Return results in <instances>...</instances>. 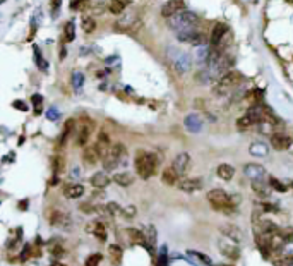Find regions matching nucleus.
Instances as JSON below:
<instances>
[{"instance_id":"f257e3e1","label":"nucleus","mask_w":293,"mask_h":266,"mask_svg":"<svg viewBox=\"0 0 293 266\" xmlns=\"http://www.w3.org/2000/svg\"><path fill=\"white\" fill-rule=\"evenodd\" d=\"M208 201H209V204L214 208V210L233 211V210H237V206L240 204L242 198H240V194H237V193L228 194L227 191H223V189H213L208 193Z\"/></svg>"},{"instance_id":"f03ea898","label":"nucleus","mask_w":293,"mask_h":266,"mask_svg":"<svg viewBox=\"0 0 293 266\" xmlns=\"http://www.w3.org/2000/svg\"><path fill=\"white\" fill-rule=\"evenodd\" d=\"M156 168H158V158L154 153L141 150L139 153L136 155V170L141 179L147 180L149 177H153Z\"/></svg>"},{"instance_id":"7ed1b4c3","label":"nucleus","mask_w":293,"mask_h":266,"mask_svg":"<svg viewBox=\"0 0 293 266\" xmlns=\"http://www.w3.org/2000/svg\"><path fill=\"white\" fill-rule=\"evenodd\" d=\"M168 26H170L175 33L187 31V29H197V26H199V18L192 11H180L168 19Z\"/></svg>"},{"instance_id":"20e7f679","label":"nucleus","mask_w":293,"mask_h":266,"mask_svg":"<svg viewBox=\"0 0 293 266\" xmlns=\"http://www.w3.org/2000/svg\"><path fill=\"white\" fill-rule=\"evenodd\" d=\"M167 57H168V60H170L171 67H173L178 74H185V72H188V70H190L192 59H190V55H188L187 52L177 48V46H168V48H167Z\"/></svg>"},{"instance_id":"39448f33","label":"nucleus","mask_w":293,"mask_h":266,"mask_svg":"<svg viewBox=\"0 0 293 266\" xmlns=\"http://www.w3.org/2000/svg\"><path fill=\"white\" fill-rule=\"evenodd\" d=\"M242 83V74L237 72V70H230L227 72L220 81H216V86H214V95L218 96H225L228 95L230 91H233L235 88Z\"/></svg>"},{"instance_id":"423d86ee","label":"nucleus","mask_w":293,"mask_h":266,"mask_svg":"<svg viewBox=\"0 0 293 266\" xmlns=\"http://www.w3.org/2000/svg\"><path fill=\"white\" fill-rule=\"evenodd\" d=\"M126 156H127V150L122 143L112 144V148L108 150V153H106L102 160L103 168H105V170H115V168L122 163V160H126Z\"/></svg>"},{"instance_id":"0eeeda50","label":"nucleus","mask_w":293,"mask_h":266,"mask_svg":"<svg viewBox=\"0 0 293 266\" xmlns=\"http://www.w3.org/2000/svg\"><path fill=\"white\" fill-rule=\"evenodd\" d=\"M177 40L182 43H188V45H192V46H199V45H203L204 36L199 29H187V31L177 33Z\"/></svg>"},{"instance_id":"6e6552de","label":"nucleus","mask_w":293,"mask_h":266,"mask_svg":"<svg viewBox=\"0 0 293 266\" xmlns=\"http://www.w3.org/2000/svg\"><path fill=\"white\" fill-rule=\"evenodd\" d=\"M218 245H220V252L223 256H227V258H230V259H237L238 256H240V249L237 247V242L235 241H231V239H228V237H225V239H221L220 242H218Z\"/></svg>"},{"instance_id":"1a4fd4ad","label":"nucleus","mask_w":293,"mask_h":266,"mask_svg":"<svg viewBox=\"0 0 293 266\" xmlns=\"http://www.w3.org/2000/svg\"><path fill=\"white\" fill-rule=\"evenodd\" d=\"M93 122H91L89 119H84L83 122H81L79 129H77V144L79 146H84V144H87V141H89V136L93 134Z\"/></svg>"},{"instance_id":"9d476101","label":"nucleus","mask_w":293,"mask_h":266,"mask_svg":"<svg viewBox=\"0 0 293 266\" xmlns=\"http://www.w3.org/2000/svg\"><path fill=\"white\" fill-rule=\"evenodd\" d=\"M244 174L247 179H251L252 182L254 180H262L264 179V175H266V170L262 165H257V163H247L244 167Z\"/></svg>"},{"instance_id":"9b49d317","label":"nucleus","mask_w":293,"mask_h":266,"mask_svg":"<svg viewBox=\"0 0 293 266\" xmlns=\"http://www.w3.org/2000/svg\"><path fill=\"white\" fill-rule=\"evenodd\" d=\"M292 143H293V139L285 133H274L271 136V144L274 150H279V151L288 150V148L292 146Z\"/></svg>"},{"instance_id":"f8f14e48","label":"nucleus","mask_w":293,"mask_h":266,"mask_svg":"<svg viewBox=\"0 0 293 266\" xmlns=\"http://www.w3.org/2000/svg\"><path fill=\"white\" fill-rule=\"evenodd\" d=\"M178 189L184 191V193H195V191L203 189V180L199 177H194V179H182L178 182Z\"/></svg>"},{"instance_id":"ddd939ff","label":"nucleus","mask_w":293,"mask_h":266,"mask_svg":"<svg viewBox=\"0 0 293 266\" xmlns=\"http://www.w3.org/2000/svg\"><path fill=\"white\" fill-rule=\"evenodd\" d=\"M50 223H52L53 227L67 228L72 225V222H70L69 215L63 213V211H52V215H50Z\"/></svg>"},{"instance_id":"4468645a","label":"nucleus","mask_w":293,"mask_h":266,"mask_svg":"<svg viewBox=\"0 0 293 266\" xmlns=\"http://www.w3.org/2000/svg\"><path fill=\"white\" fill-rule=\"evenodd\" d=\"M171 167H173L180 175H184L185 172L188 170V167H190V156H188V153H178L177 156H175Z\"/></svg>"},{"instance_id":"2eb2a0df","label":"nucleus","mask_w":293,"mask_h":266,"mask_svg":"<svg viewBox=\"0 0 293 266\" xmlns=\"http://www.w3.org/2000/svg\"><path fill=\"white\" fill-rule=\"evenodd\" d=\"M220 230H221V234H223L225 237L231 239V241H235V242H240L242 239H244V232H242L237 225H231V223L221 225Z\"/></svg>"},{"instance_id":"dca6fc26","label":"nucleus","mask_w":293,"mask_h":266,"mask_svg":"<svg viewBox=\"0 0 293 266\" xmlns=\"http://www.w3.org/2000/svg\"><path fill=\"white\" fill-rule=\"evenodd\" d=\"M182 7H184V5H182V0H168L167 4L161 7V16L170 19L171 16H175L177 12L184 11Z\"/></svg>"},{"instance_id":"f3484780","label":"nucleus","mask_w":293,"mask_h":266,"mask_svg":"<svg viewBox=\"0 0 293 266\" xmlns=\"http://www.w3.org/2000/svg\"><path fill=\"white\" fill-rule=\"evenodd\" d=\"M102 158L103 156H102V153H100V150H98L96 144H93V146L86 148V150L83 151V160H84V163H87V165H94L98 160H102Z\"/></svg>"},{"instance_id":"a211bd4d","label":"nucleus","mask_w":293,"mask_h":266,"mask_svg":"<svg viewBox=\"0 0 293 266\" xmlns=\"http://www.w3.org/2000/svg\"><path fill=\"white\" fill-rule=\"evenodd\" d=\"M249 153L255 158H266L269 155V146L262 141H255L249 146Z\"/></svg>"},{"instance_id":"6ab92c4d","label":"nucleus","mask_w":293,"mask_h":266,"mask_svg":"<svg viewBox=\"0 0 293 266\" xmlns=\"http://www.w3.org/2000/svg\"><path fill=\"white\" fill-rule=\"evenodd\" d=\"M178 179H180V174H178L173 167L165 168L163 174H161V180H163V184H167V186H175V184H178L180 182Z\"/></svg>"},{"instance_id":"aec40b11","label":"nucleus","mask_w":293,"mask_h":266,"mask_svg":"<svg viewBox=\"0 0 293 266\" xmlns=\"http://www.w3.org/2000/svg\"><path fill=\"white\" fill-rule=\"evenodd\" d=\"M184 126H185V129L190 131V133H199V131L203 129V120H201L197 115H194V113H190V115L185 117Z\"/></svg>"},{"instance_id":"412c9836","label":"nucleus","mask_w":293,"mask_h":266,"mask_svg":"<svg viewBox=\"0 0 293 266\" xmlns=\"http://www.w3.org/2000/svg\"><path fill=\"white\" fill-rule=\"evenodd\" d=\"M228 33V28L225 24H216L211 33V46H218L221 42H223L225 35Z\"/></svg>"},{"instance_id":"4be33fe9","label":"nucleus","mask_w":293,"mask_h":266,"mask_svg":"<svg viewBox=\"0 0 293 266\" xmlns=\"http://www.w3.org/2000/svg\"><path fill=\"white\" fill-rule=\"evenodd\" d=\"M110 180H113V179H110L105 172H96V174L91 177V184H93L96 189H105V187L110 184Z\"/></svg>"},{"instance_id":"5701e85b","label":"nucleus","mask_w":293,"mask_h":266,"mask_svg":"<svg viewBox=\"0 0 293 266\" xmlns=\"http://www.w3.org/2000/svg\"><path fill=\"white\" fill-rule=\"evenodd\" d=\"M63 194L69 200H77V198H81L84 194V186L83 184H70V186H67L63 189Z\"/></svg>"},{"instance_id":"b1692460","label":"nucleus","mask_w":293,"mask_h":266,"mask_svg":"<svg viewBox=\"0 0 293 266\" xmlns=\"http://www.w3.org/2000/svg\"><path fill=\"white\" fill-rule=\"evenodd\" d=\"M211 46H206V45H199L197 50H195V60L199 64H208L211 59Z\"/></svg>"},{"instance_id":"393cba45","label":"nucleus","mask_w":293,"mask_h":266,"mask_svg":"<svg viewBox=\"0 0 293 266\" xmlns=\"http://www.w3.org/2000/svg\"><path fill=\"white\" fill-rule=\"evenodd\" d=\"M134 22H136V12H127L126 16H122V19L117 21V28L127 31V29L132 28Z\"/></svg>"},{"instance_id":"a878e982","label":"nucleus","mask_w":293,"mask_h":266,"mask_svg":"<svg viewBox=\"0 0 293 266\" xmlns=\"http://www.w3.org/2000/svg\"><path fill=\"white\" fill-rule=\"evenodd\" d=\"M96 146H98V150H100V153H102V156H105V155L108 153V150L112 146H110V137L106 136V133H100V136H98V139H96Z\"/></svg>"},{"instance_id":"bb28decb","label":"nucleus","mask_w":293,"mask_h":266,"mask_svg":"<svg viewBox=\"0 0 293 266\" xmlns=\"http://www.w3.org/2000/svg\"><path fill=\"white\" fill-rule=\"evenodd\" d=\"M113 182L119 184V186H122V187H127L134 182V177H132V174H129V172H119V174L113 175Z\"/></svg>"},{"instance_id":"cd10ccee","label":"nucleus","mask_w":293,"mask_h":266,"mask_svg":"<svg viewBox=\"0 0 293 266\" xmlns=\"http://www.w3.org/2000/svg\"><path fill=\"white\" fill-rule=\"evenodd\" d=\"M216 172H218V177L223 179V180H231L233 179V175H235V168L228 163H221Z\"/></svg>"},{"instance_id":"c85d7f7f","label":"nucleus","mask_w":293,"mask_h":266,"mask_svg":"<svg viewBox=\"0 0 293 266\" xmlns=\"http://www.w3.org/2000/svg\"><path fill=\"white\" fill-rule=\"evenodd\" d=\"M129 4H130V0H112L110 5H108V9H110L112 14H122Z\"/></svg>"},{"instance_id":"c756f323","label":"nucleus","mask_w":293,"mask_h":266,"mask_svg":"<svg viewBox=\"0 0 293 266\" xmlns=\"http://www.w3.org/2000/svg\"><path fill=\"white\" fill-rule=\"evenodd\" d=\"M126 234H127V237L130 239V242H132V244H143V245H146V241H144V234L141 230H136V228H127Z\"/></svg>"},{"instance_id":"7c9ffc66","label":"nucleus","mask_w":293,"mask_h":266,"mask_svg":"<svg viewBox=\"0 0 293 266\" xmlns=\"http://www.w3.org/2000/svg\"><path fill=\"white\" fill-rule=\"evenodd\" d=\"M122 247L120 245H117V244H110L108 245V254H110V258H112V261L115 263V265H119L120 263V259H122Z\"/></svg>"},{"instance_id":"2f4dec72","label":"nucleus","mask_w":293,"mask_h":266,"mask_svg":"<svg viewBox=\"0 0 293 266\" xmlns=\"http://www.w3.org/2000/svg\"><path fill=\"white\" fill-rule=\"evenodd\" d=\"M81 28H83L84 33L91 35V33L96 29V21H94L93 18H83V19H81Z\"/></svg>"},{"instance_id":"473e14b6","label":"nucleus","mask_w":293,"mask_h":266,"mask_svg":"<svg viewBox=\"0 0 293 266\" xmlns=\"http://www.w3.org/2000/svg\"><path fill=\"white\" fill-rule=\"evenodd\" d=\"M83 84H84V74L79 72V70H76V72L72 74V86H74V89L79 93L81 88H83Z\"/></svg>"},{"instance_id":"72a5a7b5","label":"nucleus","mask_w":293,"mask_h":266,"mask_svg":"<svg viewBox=\"0 0 293 266\" xmlns=\"http://www.w3.org/2000/svg\"><path fill=\"white\" fill-rule=\"evenodd\" d=\"M35 60H36V66L40 67L42 70H48V64H46V60H45V57L40 53V48L38 46H35Z\"/></svg>"},{"instance_id":"f704fd0d","label":"nucleus","mask_w":293,"mask_h":266,"mask_svg":"<svg viewBox=\"0 0 293 266\" xmlns=\"http://www.w3.org/2000/svg\"><path fill=\"white\" fill-rule=\"evenodd\" d=\"M94 235H96L100 241H106V228L103 223H100V222H96L94 223Z\"/></svg>"},{"instance_id":"c9c22d12","label":"nucleus","mask_w":293,"mask_h":266,"mask_svg":"<svg viewBox=\"0 0 293 266\" xmlns=\"http://www.w3.org/2000/svg\"><path fill=\"white\" fill-rule=\"evenodd\" d=\"M278 235L283 239V241H285V244H286V242H290V241H293V227H285V228H279Z\"/></svg>"},{"instance_id":"e433bc0d","label":"nucleus","mask_w":293,"mask_h":266,"mask_svg":"<svg viewBox=\"0 0 293 266\" xmlns=\"http://www.w3.org/2000/svg\"><path fill=\"white\" fill-rule=\"evenodd\" d=\"M187 254L190 256V258H195V259H199V261H201V263H204V265H213V261H211V258H209V256L203 254V252L188 251Z\"/></svg>"},{"instance_id":"4c0bfd02","label":"nucleus","mask_w":293,"mask_h":266,"mask_svg":"<svg viewBox=\"0 0 293 266\" xmlns=\"http://www.w3.org/2000/svg\"><path fill=\"white\" fill-rule=\"evenodd\" d=\"M252 187H254V191L257 194H262V196H268V186H266L264 182H262V180H254V182H252Z\"/></svg>"},{"instance_id":"58836bf2","label":"nucleus","mask_w":293,"mask_h":266,"mask_svg":"<svg viewBox=\"0 0 293 266\" xmlns=\"http://www.w3.org/2000/svg\"><path fill=\"white\" fill-rule=\"evenodd\" d=\"M74 29H76L74 21L67 22V26H65V42H72V40L76 38V33H74Z\"/></svg>"},{"instance_id":"ea45409f","label":"nucleus","mask_w":293,"mask_h":266,"mask_svg":"<svg viewBox=\"0 0 293 266\" xmlns=\"http://www.w3.org/2000/svg\"><path fill=\"white\" fill-rule=\"evenodd\" d=\"M167 245H161V251H160V256H158V263L156 266H168V258H167Z\"/></svg>"},{"instance_id":"a19ab883","label":"nucleus","mask_w":293,"mask_h":266,"mask_svg":"<svg viewBox=\"0 0 293 266\" xmlns=\"http://www.w3.org/2000/svg\"><path fill=\"white\" fill-rule=\"evenodd\" d=\"M65 168V158L62 155H57L55 160H53V170L55 172H62Z\"/></svg>"},{"instance_id":"79ce46f5","label":"nucleus","mask_w":293,"mask_h":266,"mask_svg":"<svg viewBox=\"0 0 293 266\" xmlns=\"http://www.w3.org/2000/svg\"><path fill=\"white\" fill-rule=\"evenodd\" d=\"M31 102H33V107H35V113L36 115H40V113H42V105H43L42 95H33Z\"/></svg>"},{"instance_id":"37998d69","label":"nucleus","mask_w":293,"mask_h":266,"mask_svg":"<svg viewBox=\"0 0 293 266\" xmlns=\"http://www.w3.org/2000/svg\"><path fill=\"white\" fill-rule=\"evenodd\" d=\"M147 232H149V235H147V237H149V251L153 252L154 251V245H156V228L153 227V225H151L149 228H147Z\"/></svg>"},{"instance_id":"c03bdc74","label":"nucleus","mask_w":293,"mask_h":266,"mask_svg":"<svg viewBox=\"0 0 293 266\" xmlns=\"http://www.w3.org/2000/svg\"><path fill=\"white\" fill-rule=\"evenodd\" d=\"M259 131H261L262 134H269V136L274 134V131H272V124L266 122V120H262V122L259 124Z\"/></svg>"},{"instance_id":"a18cd8bd","label":"nucleus","mask_w":293,"mask_h":266,"mask_svg":"<svg viewBox=\"0 0 293 266\" xmlns=\"http://www.w3.org/2000/svg\"><path fill=\"white\" fill-rule=\"evenodd\" d=\"M122 215H124V217H127V218H134L137 215L136 206H132V204H129V206H124L122 208Z\"/></svg>"},{"instance_id":"49530a36","label":"nucleus","mask_w":293,"mask_h":266,"mask_svg":"<svg viewBox=\"0 0 293 266\" xmlns=\"http://www.w3.org/2000/svg\"><path fill=\"white\" fill-rule=\"evenodd\" d=\"M269 186L274 187V189L279 191V193H285V191H286V186H283V184L279 182L278 179H274V177H269Z\"/></svg>"},{"instance_id":"de8ad7c7","label":"nucleus","mask_w":293,"mask_h":266,"mask_svg":"<svg viewBox=\"0 0 293 266\" xmlns=\"http://www.w3.org/2000/svg\"><path fill=\"white\" fill-rule=\"evenodd\" d=\"M106 213L108 215H122V208L119 206L117 203H108L106 204Z\"/></svg>"},{"instance_id":"09e8293b","label":"nucleus","mask_w":293,"mask_h":266,"mask_svg":"<svg viewBox=\"0 0 293 266\" xmlns=\"http://www.w3.org/2000/svg\"><path fill=\"white\" fill-rule=\"evenodd\" d=\"M102 261V254H91L89 258L86 259V266H98Z\"/></svg>"},{"instance_id":"8fccbe9b","label":"nucleus","mask_w":293,"mask_h":266,"mask_svg":"<svg viewBox=\"0 0 293 266\" xmlns=\"http://www.w3.org/2000/svg\"><path fill=\"white\" fill-rule=\"evenodd\" d=\"M81 211H84V213H98L100 211V208L98 206H91V204H81Z\"/></svg>"},{"instance_id":"3c124183","label":"nucleus","mask_w":293,"mask_h":266,"mask_svg":"<svg viewBox=\"0 0 293 266\" xmlns=\"http://www.w3.org/2000/svg\"><path fill=\"white\" fill-rule=\"evenodd\" d=\"M281 252H283V254H285V256H293V241L286 242V244L283 245Z\"/></svg>"},{"instance_id":"603ef678","label":"nucleus","mask_w":293,"mask_h":266,"mask_svg":"<svg viewBox=\"0 0 293 266\" xmlns=\"http://www.w3.org/2000/svg\"><path fill=\"white\" fill-rule=\"evenodd\" d=\"M46 117H48L50 120H59V117H60V112L59 110L55 109V107H52V109L46 112Z\"/></svg>"},{"instance_id":"864d4df0","label":"nucleus","mask_w":293,"mask_h":266,"mask_svg":"<svg viewBox=\"0 0 293 266\" xmlns=\"http://www.w3.org/2000/svg\"><path fill=\"white\" fill-rule=\"evenodd\" d=\"M62 5V0H52V16H57Z\"/></svg>"},{"instance_id":"5fc2aeb1","label":"nucleus","mask_w":293,"mask_h":266,"mask_svg":"<svg viewBox=\"0 0 293 266\" xmlns=\"http://www.w3.org/2000/svg\"><path fill=\"white\" fill-rule=\"evenodd\" d=\"M261 206L264 211H278V206H274V204H261Z\"/></svg>"},{"instance_id":"6e6d98bb","label":"nucleus","mask_w":293,"mask_h":266,"mask_svg":"<svg viewBox=\"0 0 293 266\" xmlns=\"http://www.w3.org/2000/svg\"><path fill=\"white\" fill-rule=\"evenodd\" d=\"M14 107H16V109H19V110H28V107H26L24 103L19 102V100H18V102H14Z\"/></svg>"},{"instance_id":"4d7b16f0","label":"nucleus","mask_w":293,"mask_h":266,"mask_svg":"<svg viewBox=\"0 0 293 266\" xmlns=\"http://www.w3.org/2000/svg\"><path fill=\"white\" fill-rule=\"evenodd\" d=\"M28 204H29V201L24 200V201H21V203H19V208H21V210L24 211V210H28Z\"/></svg>"},{"instance_id":"13d9d810","label":"nucleus","mask_w":293,"mask_h":266,"mask_svg":"<svg viewBox=\"0 0 293 266\" xmlns=\"http://www.w3.org/2000/svg\"><path fill=\"white\" fill-rule=\"evenodd\" d=\"M84 2H86V0H74V2H72V7H74V9H77L81 4H84Z\"/></svg>"},{"instance_id":"bf43d9fd","label":"nucleus","mask_w":293,"mask_h":266,"mask_svg":"<svg viewBox=\"0 0 293 266\" xmlns=\"http://www.w3.org/2000/svg\"><path fill=\"white\" fill-rule=\"evenodd\" d=\"M52 266H65L63 263H60V261H55V263H52Z\"/></svg>"},{"instance_id":"052dcab7","label":"nucleus","mask_w":293,"mask_h":266,"mask_svg":"<svg viewBox=\"0 0 293 266\" xmlns=\"http://www.w3.org/2000/svg\"><path fill=\"white\" fill-rule=\"evenodd\" d=\"M220 266H228V265H220Z\"/></svg>"}]
</instances>
